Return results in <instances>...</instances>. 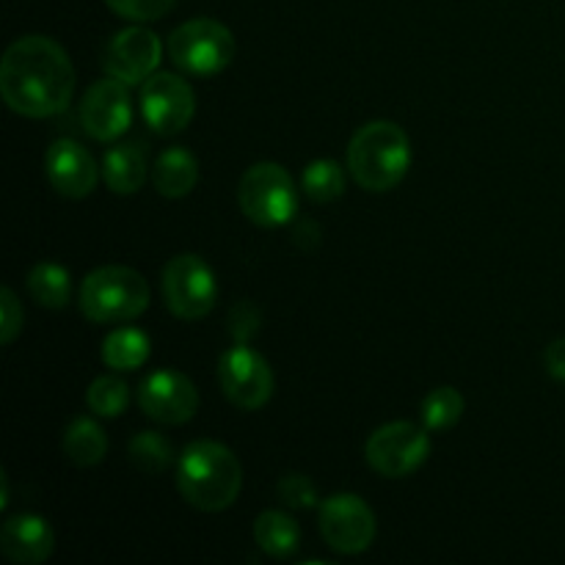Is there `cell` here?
<instances>
[{
    "mask_svg": "<svg viewBox=\"0 0 565 565\" xmlns=\"http://www.w3.org/2000/svg\"><path fill=\"white\" fill-rule=\"evenodd\" d=\"M28 292L44 309H64L70 303L72 276L58 263H39L28 274Z\"/></svg>",
    "mask_w": 565,
    "mask_h": 565,
    "instance_id": "obj_22",
    "label": "cell"
},
{
    "mask_svg": "<svg viewBox=\"0 0 565 565\" xmlns=\"http://www.w3.org/2000/svg\"><path fill=\"white\" fill-rule=\"evenodd\" d=\"M154 191L166 199H182L196 188L199 182V160L196 154L182 147H171L160 152L152 169Z\"/></svg>",
    "mask_w": 565,
    "mask_h": 565,
    "instance_id": "obj_18",
    "label": "cell"
},
{
    "mask_svg": "<svg viewBox=\"0 0 565 565\" xmlns=\"http://www.w3.org/2000/svg\"><path fill=\"white\" fill-rule=\"evenodd\" d=\"M138 406L160 425H185L199 412V390L185 373L154 370L138 386Z\"/></svg>",
    "mask_w": 565,
    "mask_h": 565,
    "instance_id": "obj_13",
    "label": "cell"
},
{
    "mask_svg": "<svg viewBox=\"0 0 565 565\" xmlns=\"http://www.w3.org/2000/svg\"><path fill=\"white\" fill-rule=\"evenodd\" d=\"M86 403L97 417H121L127 412V406H130V386L121 379H116V375H99L88 386Z\"/></svg>",
    "mask_w": 565,
    "mask_h": 565,
    "instance_id": "obj_26",
    "label": "cell"
},
{
    "mask_svg": "<svg viewBox=\"0 0 565 565\" xmlns=\"http://www.w3.org/2000/svg\"><path fill=\"white\" fill-rule=\"evenodd\" d=\"M169 58L185 75H218L235 58V36L230 28L210 17L188 20L169 36Z\"/></svg>",
    "mask_w": 565,
    "mask_h": 565,
    "instance_id": "obj_6",
    "label": "cell"
},
{
    "mask_svg": "<svg viewBox=\"0 0 565 565\" xmlns=\"http://www.w3.org/2000/svg\"><path fill=\"white\" fill-rule=\"evenodd\" d=\"M61 447H64V456L75 467H97L105 452H108V436H105L99 423L88 417H77L66 425Z\"/></svg>",
    "mask_w": 565,
    "mask_h": 565,
    "instance_id": "obj_21",
    "label": "cell"
},
{
    "mask_svg": "<svg viewBox=\"0 0 565 565\" xmlns=\"http://www.w3.org/2000/svg\"><path fill=\"white\" fill-rule=\"evenodd\" d=\"M149 353H152V340L147 331L132 329V326L110 331L103 342V362L116 373L143 367L149 362Z\"/></svg>",
    "mask_w": 565,
    "mask_h": 565,
    "instance_id": "obj_20",
    "label": "cell"
},
{
    "mask_svg": "<svg viewBox=\"0 0 565 565\" xmlns=\"http://www.w3.org/2000/svg\"><path fill=\"white\" fill-rule=\"evenodd\" d=\"M276 494L287 508H296V511H309L318 505V489L307 475H285L276 486Z\"/></svg>",
    "mask_w": 565,
    "mask_h": 565,
    "instance_id": "obj_28",
    "label": "cell"
},
{
    "mask_svg": "<svg viewBox=\"0 0 565 565\" xmlns=\"http://www.w3.org/2000/svg\"><path fill=\"white\" fill-rule=\"evenodd\" d=\"M463 408H467V401L456 386H439L425 395L419 412H423V425L428 430H450L463 417Z\"/></svg>",
    "mask_w": 565,
    "mask_h": 565,
    "instance_id": "obj_25",
    "label": "cell"
},
{
    "mask_svg": "<svg viewBox=\"0 0 565 565\" xmlns=\"http://www.w3.org/2000/svg\"><path fill=\"white\" fill-rule=\"evenodd\" d=\"M163 44L149 28L132 25L116 33L105 50V72L127 86H138L158 72Z\"/></svg>",
    "mask_w": 565,
    "mask_h": 565,
    "instance_id": "obj_14",
    "label": "cell"
},
{
    "mask_svg": "<svg viewBox=\"0 0 565 565\" xmlns=\"http://www.w3.org/2000/svg\"><path fill=\"white\" fill-rule=\"evenodd\" d=\"M149 281L127 265H103L83 279L77 301L92 323H130L149 309Z\"/></svg>",
    "mask_w": 565,
    "mask_h": 565,
    "instance_id": "obj_4",
    "label": "cell"
},
{
    "mask_svg": "<svg viewBox=\"0 0 565 565\" xmlns=\"http://www.w3.org/2000/svg\"><path fill=\"white\" fill-rule=\"evenodd\" d=\"M114 14L130 22H152L169 14L177 0H105Z\"/></svg>",
    "mask_w": 565,
    "mask_h": 565,
    "instance_id": "obj_27",
    "label": "cell"
},
{
    "mask_svg": "<svg viewBox=\"0 0 565 565\" xmlns=\"http://www.w3.org/2000/svg\"><path fill=\"white\" fill-rule=\"evenodd\" d=\"M141 116L154 136H177L196 114V94L185 77L174 72H154L141 83Z\"/></svg>",
    "mask_w": 565,
    "mask_h": 565,
    "instance_id": "obj_10",
    "label": "cell"
},
{
    "mask_svg": "<svg viewBox=\"0 0 565 565\" xmlns=\"http://www.w3.org/2000/svg\"><path fill=\"white\" fill-rule=\"evenodd\" d=\"M544 362H546V373L552 379L565 381V337L563 340H555L544 353Z\"/></svg>",
    "mask_w": 565,
    "mask_h": 565,
    "instance_id": "obj_31",
    "label": "cell"
},
{
    "mask_svg": "<svg viewBox=\"0 0 565 565\" xmlns=\"http://www.w3.org/2000/svg\"><path fill=\"white\" fill-rule=\"evenodd\" d=\"M44 174L61 196L86 199L97 188L103 169L94 163L92 152L83 143L72 141V138H58L50 143L47 154H44Z\"/></svg>",
    "mask_w": 565,
    "mask_h": 565,
    "instance_id": "obj_15",
    "label": "cell"
},
{
    "mask_svg": "<svg viewBox=\"0 0 565 565\" xmlns=\"http://www.w3.org/2000/svg\"><path fill=\"white\" fill-rule=\"evenodd\" d=\"M345 169H342L337 160H329V158H318L312 160V163L303 169V177H301V191L307 193L312 202L318 204H329V202H337V199L345 193Z\"/></svg>",
    "mask_w": 565,
    "mask_h": 565,
    "instance_id": "obj_23",
    "label": "cell"
},
{
    "mask_svg": "<svg viewBox=\"0 0 565 565\" xmlns=\"http://www.w3.org/2000/svg\"><path fill=\"white\" fill-rule=\"evenodd\" d=\"M237 204L252 224L279 230L298 213L296 182L279 163H254L237 185Z\"/></svg>",
    "mask_w": 565,
    "mask_h": 565,
    "instance_id": "obj_5",
    "label": "cell"
},
{
    "mask_svg": "<svg viewBox=\"0 0 565 565\" xmlns=\"http://www.w3.org/2000/svg\"><path fill=\"white\" fill-rule=\"evenodd\" d=\"M0 483H3V491H0V511H6V505H9V478H6V472H0Z\"/></svg>",
    "mask_w": 565,
    "mask_h": 565,
    "instance_id": "obj_32",
    "label": "cell"
},
{
    "mask_svg": "<svg viewBox=\"0 0 565 565\" xmlns=\"http://www.w3.org/2000/svg\"><path fill=\"white\" fill-rule=\"evenodd\" d=\"M163 301L182 320H202L218 303V281L199 254H177L163 268Z\"/></svg>",
    "mask_w": 565,
    "mask_h": 565,
    "instance_id": "obj_7",
    "label": "cell"
},
{
    "mask_svg": "<svg viewBox=\"0 0 565 565\" xmlns=\"http://www.w3.org/2000/svg\"><path fill=\"white\" fill-rule=\"evenodd\" d=\"M218 381L226 401L241 412H257L274 397V370L268 359L254 351L248 342H235L226 348L218 362Z\"/></svg>",
    "mask_w": 565,
    "mask_h": 565,
    "instance_id": "obj_9",
    "label": "cell"
},
{
    "mask_svg": "<svg viewBox=\"0 0 565 565\" xmlns=\"http://www.w3.org/2000/svg\"><path fill=\"white\" fill-rule=\"evenodd\" d=\"M149 174L147 152L138 143H116L103 158V180L119 196H132L143 188Z\"/></svg>",
    "mask_w": 565,
    "mask_h": 565,
    "instance_id": "obj_17",
    "label": "cell"
},
{
    "mask_svg": "<svg viewBox=\"0 0 565 565\" xmlns=\"http://www.w3.org/2000/svg\"><path fill=\"white\" fill-rule=\"evenodd\" d=\"M259 329V309L243 301L230 312V334L235 342H248Z\"/></svg>",
    "mask_w": 565,
    "mask_h": 565,
    "instance_id": "obj_30",
    "label": "cell"
},
{
    "mask_svg": "<svg viewBox=\"0 0 565 565\" xmlns=\"http://www.w3.org/2000/svg\"><path fill=\"white\" fill-rule=\"evenodd\" d=\"M318 524L326 544L340 555H362L379 533L373 508L356 494H334L320 502Z\"/></svg>",
    "mask_w": 565,
    "mask_h": 565,
    "instance_id": "obj_11",
    "label": "cell"
},
{
    "mask_svg": "<svg viewBox=\"0 0 565 565\" xmlns=\"http://www.w3.org/2000/svg\"><path fill=\"white\" fill-rule=\"evenodd\" d=\"M0 94L14 114L50 119L70 108L75 94V66L55 39L22 36L9 44L0 61Z\"/></svg>",
    "mask_w": 565,
    "mask_h": 565,
    "instance_id": "obj_1",
    "label": "cell"
},
{
    "mask_svg": "<svg viewBox=\"0 0 565 565\" xmlns=\"http://www.w3.org/2000/svg\"><path fill=\"white\" fill-rule=\"evenodd\" d=\"M364 456L367 463L384 478H406V475L417 472L430 456V436L425 425L406 423V419H397V423L381 425L379 430H373L364 447Z\"/></svg>",
    "mask_w": 565,
    "mask_h": 565,
    "instance_id": "obj_8",
    "label": "cell"
},
{
    "mask_svg": "<svg viewBox=\"0 0 565 565\" xmlns=\"http://www.w3.org/2000/svg\"><path fill=\"white\" fill-rule=\"evenodd\" d=\"M81 125L94 141L110 143L125 136L132 125V99L127 83L103 77L81 99Z\"/></svg>",
    "mask_w": 565,
    "mask_h": 565,
    "instance_id": "obj_12",
    "label": "cell"
},
{
    "mask_svg": "<svg viewBox=\"0 0 565 565\" xmlns=\"http://www.w3.org/2000/svg\"><path fill=\"white\" fill-rule=\"evenodd\" d=\"M127 456H130L132 467L143 475H163L174 463V450H171L169 439L154 430H141L138 436H132L127 445Z\"/></svg>",
    "mask_w": 565,
    "mask_h": 565,
    "instance_id": "obj_24",
    "label": "cell"
},
{
    "mask_svg": "<svg viewBox=\"0 0 565 565\" xmlns=\"http://www.w3.org/2000/svg\"><path fill=\"white\" fill-rule=\"evenodd\" d=\"M22 323H25V312H22L20 298L14 296L11 287H3L0 290V342L11 345L22 331Z\"/></svg>",
    "mask_w": 565,
    "mask_h": 565,
    "instance_id": "obj_29",
    "label": "cell"
},
{
    "mask_svg": "<svg viewBox=\"0 0 565 565\" xmlns=\"http://www.w3.org/2000/svg\"><path fill=\"white\" fill-rule=\"evenodd\" d=\"M55 550V533L50 522L36 513H17L0 527V552L17 565H39L50 561Z\"/></svg>",
    "mask_w": 565,
    "mask_h": 565,
    "instance_id": "obj_16",
    "label": "cell"
},
{
    "mask_svg": "<svg viewBox=\"0 0 565 565\" xmlns=\"http://www.w3.org/2000/svg\"><path fill=\"white\" fill-rule=\"evenodd\" d=\"M412 141L395 121H367L348 143V171L370 193H386L406 180L412 169Z\"/></svg>",
    "mask_w": 565,
    "mask_h": 565,
    "instance_id": "obj_3",
    "label": "cell"
},
{
    "mask_svg": "<svg viewBox=\"0 0 565 565\" xmlns=\"http://www.w3.org/2000/svg\"><path fill=\"white\" fill-rule=\"evenodd\" d=\"M177 489L196 511H226L241 497L243 467L235 452L221 441H191L177 458Z\"/></svg>",
    "mask_w": 565,
    "mask_h": 565,
    "instance_id": "obj_2",
    "label": "cell"
},
{
    "mask_svg": "<svg viewBox=\"0 0 565 565\" xmlns=\"http://www.w3.org/2000/svg\"><path fill=\"white\" fill-rule=\"evenodd\" d=\"M254 541L265 555L276 561H287L301 546V527L285 511H265L254 522Z\"/></svg>",
    "mask_w": 565,
    "mask_h": 565,
    "instance_id": "obj_19",
    "label": "cell"
}]
</instances>
